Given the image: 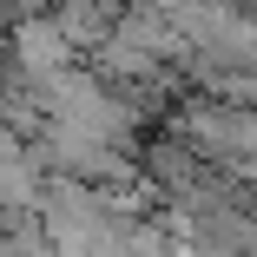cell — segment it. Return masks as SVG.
I'll return each instance as SVG.
<instances>
[{"mask_svg": "<svg viewBox=\"0 0 257 257\" xmlns=\"http://www.w3.org/2000/svg\"><path fill=\"white\" fill-rule=\"evenodd\" d=\"M86 53H79V40L60 27V14L46 7V14H27V20H14V66H27L33 79H53V73H66V66H79Z\"/></svg>", "mask_w": 257, "mask_h": 257, "instance_id": "cell-1", "label": "cell"}]
</instances>
